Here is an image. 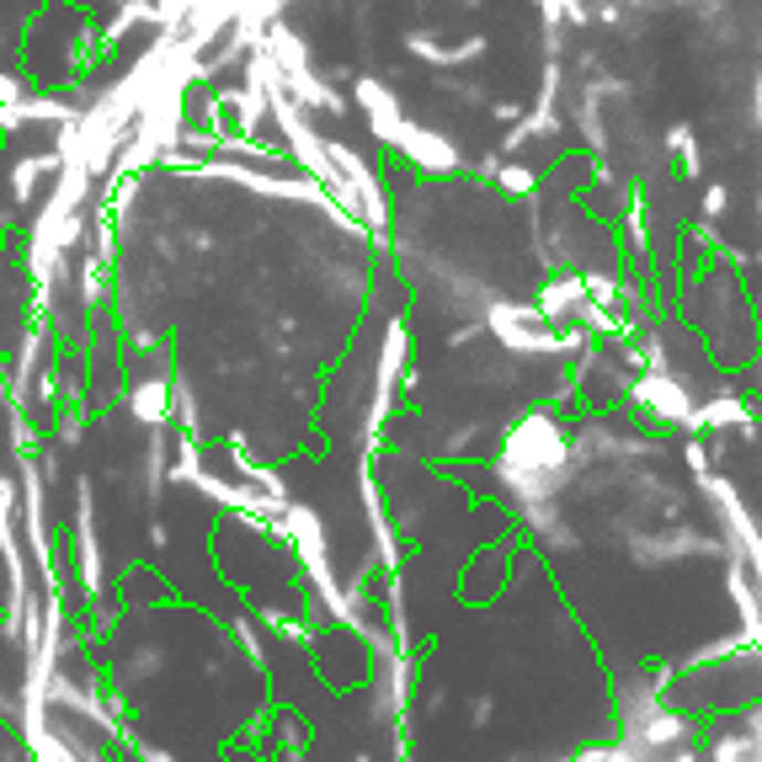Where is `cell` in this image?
Segmentation results:
<instances>
[{
    "mask_svg": "<svg viewBox=\"0 0 762 762\" xmlns=\"http://www.w3.org/2000/svg\"><path fill=\"white\" fill-rule=\"evenodd\" d=\"M624 395L635 400L650 422L677 427L682 437H699V432H694V411H699V400H694V390H688L677 373H667V368H641V373L629 379Z\"/></svg>",
    "mask_w": 762,
    "mask_h": 762,
    "instance_id": "cell-1",
    "label": "cell"
},
{
    "mask_svg": "<svg viewBox=\"0 0 762 762\" xmlns=\"http://www.w3.org/2000/svg\"><path fill=\"white\" fill-rule=\"evenodd\" d=\"M586 305H592V294H586V277L581 273H554L539 288V299H533V309L544 315L549 326H576L581 315H586Z\"/></svg>",
    "mask_w": 762,
    "mask_h": 762,
    "instance_id": "cell-2",
    "label": "cell"
},
{
    "mask_svg": "<svg viewBox=\"0 0 762 762\" xmlns=\"http://www.w3.org/2000/svg\"><path fill=\"white\" fill-rule=\"evenodd\" d=\"M667 150L677 155V166H682L688 177L699 171V145H694V128H688V123H677V128L667 134Z\"/></svg>",
    "mask_w": 762,
    "mask_h": 762,
    "instance_id": "cell-3",
    "label": "cell"
},
{
    "mask_svg": "<svg viewBox=\"0 0 762 762\" xmlns=\"http://www.w3.org/2000/svg\"><path fill=\"white\" fill-rule=\"evenodd\" d=\"M230 635L241 641V650H245V662H251V667H267V641L256 635V624H251V618H235V624H230Z\"/></svg>",
    "mask_w": 762,
    "mask_h": 762,
    "instance_id": "cell-4",
    "label": "cell"
},
{
    "mask_svg": "<svg viewBox=\"0 0 762 762\" xmlns=\"http://www.w3.org/2000/svg\"><path fill=\"white\" fill-rule=\"evenodd\" d=\"M726 203H731V187H720V182L703 187V230H715V224H720Z\"/></svg>",
    "mask_w": 762,
    "mask_h": 762,
    "instance_id": "cell-5",
    "label": "cell"
},
{
    "mask_svg": "<svg viewBox=\"0 0 762 762\" xmlns=\"http://www.w3.org/2000/svg\"><path fill=\"white\" fill-rule=\"evenodd\" d=\"M358 762H368V758H358Z\"/></svg>",
    "mask_w": 762,
    "mask_h": 762,
    "instance_id": "cell-6",
    "label": "cell"
}]
</instances>
